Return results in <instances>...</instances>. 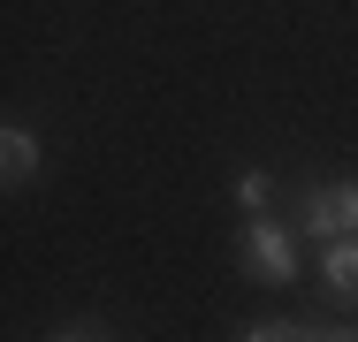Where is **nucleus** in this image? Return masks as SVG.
Here are the masks:
<instances>
[{
  "label": "nucleus",
  "instance_id": "f257e3e1",
  "mask_svg": "<svg viewBox=\"0 0 358 342\" xmlns=\"http://www.w3.org/2000/svg\"><path fill=\"white\" fill-rule=\"evenodd\" d=\"M236 259H244V274H252V281H267V289H289V281H297V236H289L275 213H244Z\"/></svg>",
  "mask_w": 358,
  "mask_h": 342
},
{
  "label": "nucleus",
  "instance_id": "f03ea898",
  "mask_svg": "<svg viewBox=\"0 0 358 342\" xmlns=\"http://www.w3.org/2000/svg\"><path fill=\"white\" fill-rule=\"evenodd\" d=\"M297 228L313 244H336V236H358V175L351 183H313L305 205H297Z\"/></svg>",
  "mask_w": 358,
  "mask_h": 342
},
{
  "label": "nucleus",
  "instance_id": "7ed1b4c3",
  "mask_svg": "<svg viewBox=\"0 0 358 342\" xmlns=\"http://www.w3.org/2000/svg\"><path fill=\"white\" fill-rule=\"evenodd\" d=\"M38 160H46V144L23 130V122H8V130H0V183H8V191H31Z\"/></svg>",
  "mask_w": 358,
  "mask_h": 342
},
{
  "label": "nucleus",
  "instance_id": "20e7f679",
  "mask_svg": "<svg viewBox=\"0 0 358 342\" xmlns=\"http://www.w3.org/2000/svg\"><path fill=\"white\" fill-rule=\"evenodd\" d=\"M320 281H328V297H336V304H351V312H358V236L320 244Z\"/></svg>",
  "mask_w": 358,
  "mask_h": 342
},
{
  "label": "nucleus",
  "instance_id": "39448f33",
  "mask_svg": "<svg viewBox=\"0 0 358 342\" xmlns=\"http://www.w3.org/2000/svg\"><path fill=\"white\" fill-rule=\"evenodd\" d=\"M267 198H275L267 168H244V175H236V213H267Z\"/></svg>",
  "mask_w": 358,
  "mask_h": 342
}]
</instances>
